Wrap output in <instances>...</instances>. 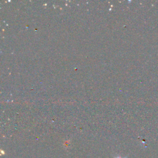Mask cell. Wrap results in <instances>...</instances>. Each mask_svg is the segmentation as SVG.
Instances as JSON below:
<instances>
[{
  "label": "cell",
  "mask_w": 158,
  "mask_h": 158,
  "mask_svg": "<svg viewBox=\"0 0 158 158\" xmlns=\"http://www.w3.org/2000/svg\"><path fill=\"white\" fill-rule=\"evenodd\" d=\"M115 158H127V157H120V156H117V157H115Z\"/></svg>",
  "instance_id": "obj_1"
}]
</instances>
